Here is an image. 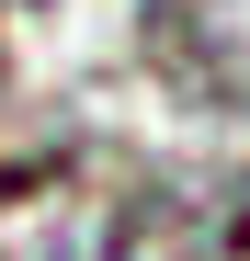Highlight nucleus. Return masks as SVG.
Returning a JSON list of instances; mask_svg holds the SVG:
<instances>
[{"label":"nucleus","mask_w":250,"mask_h":261,"mask_svg":"<svg viewBox=\"0 0 250 261\" xmlns=\"http://www.w3.org/2000/svg\"><path fill=\"white\" fill-rule=\"evenodd\" d=\"M137 46L193 114H250V0H137Z\"/></svg>","instance_id":"1"},{"label":"nucleus","mask_w":250,"mask_h":261,"mask_svg":"<svg viewBox=\"0 0 250 261\" xmlns=\"http://www.w3.org/2000/svg\"><path fill=\"white\" fill-rule=\"evenodd\" d=\"M216 193H193V182H137L125 204L103 216H80V227L57 239V261H216Z\"/></svg>","instance_id":"2"}]
</instances>
